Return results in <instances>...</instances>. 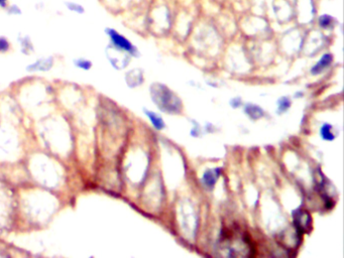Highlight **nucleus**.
<instances>
[{
  "label": "nucleus",
  "mask_w": 344,
  "mask_h": 258,
  "mask_svg": "<svg viewBox=\"0 0 344 258\" xmlns=\"http://www.w3.org/2000/svg\"><path fill=\"white\" fill-rule=\"evenodd\" d=\"M151 94H152L153 101H155L157 106H159L164 111H177V107H180V105H177L176 103V101H179V99L167 88H162V89L152 88Z\"/></svg>",
  "instance_id": "3"
},
{
  "label": "nucleus",
  "mask_w": 344,
  "mask_h": 258,
  "mask_svg": "<svg viewBox=\"0 0 344 258\" xmlns=\"http://www.w3.org/2000/svg\"><path fill=\"white\" fill-rule=\"evenodd\" d=\"M332 60H333V57L331 54H325L321 58V60L311 69V72L314 75L320 74L323 70H325L327 67H329V65L332 63Z\"/></svg>",
  "instance_id": "7"
},
{
  "label": "nucleus",
  "mask_w": 344,
  "mask_h": 258,
  "mask_svg": "<svg viewBox=\"0 0 344 258\" xmlns=\"http://www.w3.org/2000/svg\"><path fill=\"white\" fill-rule=\"evenodd\" d=\"M245 112H246V114H248L253 119H257V118L262 117L264 114L263 110L260 107L254 106V105H247L245 107Z\"/></svg>",
  "instance_id": "12"
},
{
  "label": "nucleus",
  "mask_w": 344,
  "mask_h": 258,
  "mask_svg": "<svg viewBox=\"0 0 344 258\" xmlns=\"http://www.w3.org/2000/svg\"><path fill=\"white\" fill-rule=\"evenodd\" d=\"M105 34L109 38V41L113 50H116L119 52H125L133 57L138 56L137 49L130 43V41H128L121 34H119L116 30L112 28H106Z\"/></svg>",
  "instance_id": "2"
},
{
  "label": "nucleus",
  "mask_w": 344,
  "mask_h": 258,
  "mask_svg": "<svg viewBox=\"0 0 344 258\" xmlns=\"http://www.w3.org/2000/svg\"><path fill=\"white\" fill-rule=\"evenodd\" d=\"M290 100L287 99V98H282L280 101H279V109L280 111H286L289 106H290Z\"/></svg>",
  "instance_id": "17"
},
{
  "label": "nucleus",
  "mask_w": 344,
  "mask_h": 258,
  "mask_svg": "<svg viewBox=\"0 0 344 258\" xmlns=\"http://www.w3.org/2000/svg\"><path fill=\"white\" fill-rule=\"evenodd\" d=\"M73 65L84 72H88L93 68V62L85 57H78L73 60Z\"/></svg>",
  "instance_id": "10"
},
{
  "label": "nucleus",
  "mask_w": 344,
  "mask_h": 258,
  "mask_svg": "<svg viewBox=\"0 0 344 258\" xmlns=\"http://www.w3.org/2000/svg\"><path fill=\"white\" fill-rule=\"evenodd\" d=\"M21 53L25 56H32L35 53V45L32 38L29 35L20 34L18 37Z\"/></svg>",
  "instance_id": "6"
},
{
  "label": "nucleus",
  "mask_w": 344,
  "mask_h": 258,
  "mask_svg": "<svg viewBox=\"0 0 344 258\" xmlns=\"http://www.w3.org/2000/svg\"><path fill=\"white\" fill-rule=\"evenodd\" d=\"M55 66V58L53 56H48L44 58H40L33 62L32 64L26 67V71L29 73H37V72H49Z\"/></svg>",
  "instance_id": "5"
},
{
  "label": "nucleus",
  "mask_w": 344,
  "mask_h": 258,
  "mask_svg": "<svg viewBox=\"0 0 344 258\" xmlns=\"http://www.w3.org/2000/svg\"><path fill=\"white\" fill-rule=\"evenodd\" d=\"M221 251H227V256H252L254 246L247 233L240 229H227L221 235Z\"/></svg>",
  "instance_id": "1"
},
{
  "label": "nucleus",
  "mask_w": 344,
  "mask_h": 258,
  "mask_svg": "<svg viewBox=\"0 0 344 258\" xmlns=\"http://www.w3.org/2000/svg\"><path fill=\"white\" fill-rule=\"evenodd\" d=\"M294 225L300 233H308L312 228V219L310 214L303 209H297L293 212Z\"/></svg>",
  "instance_id": "4"
},
{
  "label": "nucleus",
  "mask_w": 344,
  "mask_h": 258,
  "mask_svg": "<svg viewBox=\"0 0 344 258\" xmlns=\"http://www.w3.org/2000/svg\"><path fill=\"white\" fill-rule=\"evenodd\" d=\"M321 137L325 141H333L334 140V134L332 133V126L330 124H324L320 131Z\"/></svg>",
  "instance_id": "13"
},
{
  "label": "nucleus",
  "mask_w": 344,
  "mask_h": 258,
  "mask_svg": "<svg viewBox=\"0 0 344 258\" xmlns=\"http://www.w3.org/2000/svg\"><path fill=\"white\" fill-rule=\"evenodd\" d=\"M64 7L68 12L77 16H84L86 14L85 7L79 3L73 2V0H66V2H64Z\"/></svg>",
  "instance_id": "8"
},
{
  "label": "nucleus",
  "mask_w": 344,
  "mask_h": 258,
  "mask_svg": "<svg viewBox=\"0 0 344 258\" xmlns=\"http://www.w3.org/2000/svg\"><path fill=\"white\" fill-rule=\"evenodd\" d=\"M333 21V19L329 16H322L320 19H319V24L322 28H328L331 24V22Z\"/></svg>",
  "instance_id": "16"
},
{
  "label": "nucleus",
  "mask_w": 344,
  "mask_h": 258,
  "mask_svg": "<svg viewBox=\"0 0 344 258\" xmlns=\"http://www.w3.org/2000/svg\"><path fill=\"white\" fill-rule=\"evenodd\" d=\"M144 112H145L146 116L149 118V120L152 123V125L157 129V131H160V129L164 128L165 125H164L163 120L161 119L160 116H158L157 114H155L152 111H148V110H145V109H144Z\"/></svg>",
  "instance_id": "11"
},
{
  "label": "nucleus",
  "mask_w": 344,
  "mask_h": 258,
  "mask_svg": "<svg viewBox=\"0 0 344 258\" xmlns=\"http://www.w3.org/2000/svg\"><path fill=\"white\" fill-rule=\"evenodd\" d=\"M6 12L8 15H10L12 17H22L24 15L22 8L16 4H12V5L10 4V6L6 10Z\"/></svg>",
  "instance_id": "15"
},
{
  "label": "nucleus",
  "mask_w": 344,
  "mask_h": 258,
  "mask_svg": "<svg viewBox=\"0 0 344 258\" xmlns=\"http://www.w3.org/2000/svg\"><path fill=\"white\" fill-rule=\"evenodd\" d=\"M11 50H12L11 41L5 36H0V55L8 54Z\"/></svg>",
  "instance_id": "14"
},
{
  "label": "nucleus",
  "mask_w": 344,
  "mask_h": 258,
  "mask_svg": "<svg viewBox=\"0 0 344 258\" xmlns=\"http://www.w3.org/2000/svg\"><path fill=\"white\" fill-rule=\"evenodd\" d=\"M10 6V0H0V9L6 11Z\"/></svg>",
  "instance_id": "18"
},
{
  "label": "nucleus",
  "mask_w": 344,
  "mask_h": 258,
  "mask_svg": "<svg viewBox=\"0 0 344 258\" xmlns=\"http://www.w3.org/2000/svg\"><path fill=\"white\" fill-rule=\"evenodd\" d=\"M219 175H220V171L218 169L207 171L204 174L203 179H202L204 185L206 187H208V188H213L215 183H216V181H217V179H218V177H219Z\"/></svg>",
  "instance_id": "9"
}]
</instances>
